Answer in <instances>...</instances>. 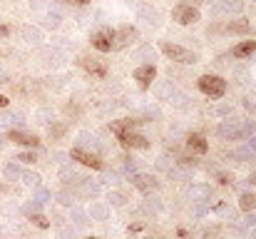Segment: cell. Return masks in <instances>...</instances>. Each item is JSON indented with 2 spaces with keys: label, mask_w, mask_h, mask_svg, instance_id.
Segmentation results:
<instances>
[{
  "label": "cell",
  "mask_w": 256,
  "mask_h": 239,
  "mask_svg": "<svg viewBox=\"0 0 256 239\" xmlns=\"http://www.w3.org/2000/svg\"><path fill=\"white\" fill-rule=\"evenodd\" d=\"M20 35H22L28 43H40V40H42V33H40L38 28H32V25H22V28H20Z\"/></svg>",
  "instance_id": "16"
},
{
  "label": "cell",
  "mask_w": 256,
  "mask_h": 239,
  "mask_svg": "<svg viewBox=\"0 0 256 239\" xmlns=\"http://www.w3.org/2000/svg\"><path fill=\"white\" fill-rule=\"evenodd\" d=\"M160 50L174 60V63H182V65H194L199 58H196V53H192V50H186V48H182V45H174V43H160Z\"/></svg>",
  "instance_id": "2"
},
{
  "label": "cell",
  "mask_w": 256,
  "mask_h": 239,
  "mask_svg": "<svg viewBox=\"0 0 256 239\" xmlns=\"http://www.w3.org/2000/svg\"><path fill=\"white\" fill-rule=\"evenodd\" d=\"M72 3H78V5H87L90 0H72Z\"/></svg>",
  "instance_id": "34"
},
{
  "label": "cell",
  "mask_w": 256,
  "mask_h": 239,
  "mask_svg": "<svg viewBox=\"0 0 256 239\" xmlns=\"http://www.w3.org/2000/svg\"><path fill=\"white\" fill-rule=\"evenodd\" d=\"M239 199H242V202H239V207H242L244 212H252V209L256 207V197L254 194H249V192H246V194H242Z\"/></svg>",
  "instance_id": "18"
},
{
  "label": "cell",
  "mask_w": 256,
  "mask_h": 239,
  "mask_svg": "<svg viewBox=\"0 0 256 239\" xmlns=\"http://www.w3.org/2000/svg\"><path fill=\"white\" fill-rule=\"evenodd\" d=\"M50 197H52V194H50L48 189H38V192H35V204L40 207V204H45V202H48Z\"/></svg>",
  "instance_id": "26"
},
{
  "label": "cell",
  "mask_w": 256,
  "mask_h": 239,
  "mask_svg": "<svg viewBox=\"0 0 256 239\" xmlns=\"http://www.w3.org/2000/svg\"><path fill=\"white\" fill-rule=\"evenodd\" d=\"M154 78H157V68H154L152 63H144V65H140V68L134 70V80H137V85H140L142 90H150Z\"/></svg>",
  "instance_id": "8"
},
{
  "label": "cell",
  "mask_w": 256,
  "mask_h": 239,
  "mask_svg": "<svg viewBox=\"0 0 256 239\" xmlns=\"http://www.w3.org/2000/svg\"><path fill=\"white\" fill-rule=\"evenodd\" d=\"M10 35V28L8 25H0V38H8Z\"/></svg>",
  "instance_id": "32"
},
{
  "label": "cell",
  "mask_w": 256,
  "mask_h": 239,
  "mask_svg": "<svg viewBox=\"0 0 256 239\" xmlns=\"http://www.w3.org/2000/svg\"><path fill=\"white\" fill-rule=\"evenodd\" d=\"M2 107H8V97H5V95H0V110H2Z\"/></svg>",
  "instance_id": "33"
},
{
  "label": "cell",
  "mask_w": 256,
  "mask_h": 239,
  "mask_svg": "<svg viewBox=\"0 0 256 239\" xmlns=\"http://www.w3.org/2000/svg\"><path fill=\"white\" fill-rule=\"evenodd\" d=\"M62 3H72V0H62Z\"/></svg>",
  "instance_id": "36"
},
{
  "label": "cell",
  "mask_w": 256,
  "mask_h": 239,
  "mask_svg": "<svg viewBox=\"0 0 256 239\" xmlns=\"http://www.w3.org/2000/svg\"><path fill=\"white\" fill-rule=\"evenodd\" d=\"M137 38H140L137 28H132V25H122L120 30H114V50H122V48L132 45Z\"/></svg>",
  "instance_id": "7"
},
{
  "label": "cell",
  "mask_w": 256,
  "mask_h": 239,
  "mask_svg": "<svg viewBox=\"0 0 256 239\" xmlns=\"http://www.w3.org/2000/svg\"><path fill=\"white\" fill-rule=\"evenodd\" d=\"M199 90H202L206 97H212V100L224 97V95H226V80L219 78V75H202V78H199Z\"/></svg>",
  "instance_id": "3"
},
{
  "label": "cell",
  "mask_w": 256,
  "mask_h": 239,
  "mask_svg": "<svg viewBox=\"0 0 256 239\" xmlns=\"http://www.w3.org/2000/svg\"><path fill=\"white\" fill-rule=\"evenodd\" d=\"M20 122H22V112H8V115L0 117V125H5V127H10V125H20Z\"/></svg>",
  "instance_id": "17"
},
{
  "label": "cell",
  "mask_w": 256,
  "mask_h": 239,
  "mask_svg": "<svg viewBox=\"0 0 256 239\" xmlns=\"http://www.w3.org/2000/svg\"><path fill=\"white\" fill-rule=\"evenodd\" d=\"M224 30L229 35H249L252 33V25H249V20H232Z\"/></svg>",
  "instance_id": "14"
},
{
  "label": "cell",
  "mask_w": 256,
  "mask_h": 239,
  "mask_svg": "<svg viewBox=\"0 0 256 239\" xmlns=\"http://www.w3.org/2000/svg\"><path fill=\"white\" fill-rule=\"evenodd\" d=\"M186 145H189V150L196 152V155H206V152H209V142H206V137L199 135V132L189 135V137H186Z\"/></svg>",
  "instance_id": "11"
},
{
  "label": "cell",
  "mask_w": 256,
  "mask_h": 239,
  "mask_svg": "<svg viewBox=\"0 0 256 239\" xmlns=\"http://www.w3.org/2000/svg\"><path fill=\"white\" fill-rule=\"evenodd\" d=\"M70 157L72 159H78V162H82L85 167H92V169H102L104 167V162L100 159V155L97 152H87L85 147H72V152H70Z\"/></svg>",
  "instance_id": "6"
},
{
  "label": "cell",
  "mask_w": 256,
  "mask_h": 239,
  "mask_svg": "<svg viewBox=\"0 0 256 239\" xmlns=\"http://www.w3.org/2000/svg\"><path fill=\"white\" fill-rule=\"evenodd\" d=\"M254 53H256V40H244V43H236L232 48L234 58H252Z\"/></svg>",
  "instance_id": "13"
},
{
  "label": "cell",
  "mask_w": 256,
  "mask_h": 239,
  "mask_svg": "<svg viewBox=\"0 0 256 239\" xmlns=\"http://www.w3.org/2000/svg\"><path fill=\"white\" fill-rule=\"evenodd\" d=\"M50 137H62L65 132H68V125H62V122H58V125H50Z\"/></svg>",
  "instance_id": "23"
},
{
  "label": "cell",
  "mask_w": 256,
  "mask_h": 239,
  "mask_svg": "<svg viewBox=\"0 0 256 239\" xmlns=\"http://www.w3.org/2000/svg\"><path fill=\"white\" fill-rule=\"evenodd\" d=\"M249 182H252V184H256V172L252 174V177H249Z\"/></svg>",
  "instance_id": "35"
},
{
  "label": "cell",
  "mask_w": 256,
  "mask_h": 239,
  "mask_svg": "<svg viewBox=\"0 0 256 239\" xmlns=\"http://www.w3.org/2000/svg\"><path fill=\"white\" fill-rule=\"evenodd\" d=\"M60 23H62L60 13H52V10H50V13L45 15V25H48V28H52V30H55V28H60Z\"/></svg>",
  "instance_id": "19"
},
{
  "label": "cell",
  "mask_w": 256,
  "mask_h": 239,
  "mask_svg": "<svg viewBox=\"0 0 256 239\" xmlns=\"http://www.w3.org/2000/svg\"><path fill=\"white\" fill-rule=\"evenodd\" d=\"M172 18L179 23V25H194V23H199V8L196 5H192V3H179L174 10H172Z\"/></svg>",
  "instance_id": "4"
},
{
  "label": "cell",
  "mask_w": 256,
  "mask_h": 239,
  "mask_svg": "<svg viewBox=\"0 0 256 239\" xmlns=\"http://www.w3.org/2000/svg\"><path fill=\"white\" fill-rule=\"evenodd\" d=\"M8 140L15 142V145L30 147V150H35V147L40 145V140H38L35 135H28V132H20V130H10V132H8Z\"/></svg>",
  "instance_id": "9"
},
{
  "label": "cell",
  "mask_w": 256,
  "mask_h": 239,
  "mask_svg": "<svg viewBox=\"0 0 256 239\" xmlns=\"http://www.w3.org/2000/svg\"><path fill=\"white\" fill-rule=\"evenodd\" d=\"M80 65L85 68L92 78H107V65L102 60H94V58H80Z\"/></svg>",
  "instance_id": "10"
},
{
  "label": "cell",
  "mask_w": 256,
  "mask_h": 239,
  "mask_svg": "<svg viewBox=\"0 0 256 239\" xmlns=\"http://www.w3.org/2000/svg\"><path fill=\"white\" fill-rule=\"evenodd\" d=\"M20 177H22V182H25V184H32V187H40V174H35V172H22Z\"/></svg>",
  "instance_id": "21"
},
{
  "label": "cell",
  "mask_w": 256,
  "mask_h": 239,
  "mask_svg": "<svg viewBox=\"0 0 256 239\" xmlns=\"http://www.w3.org/2000/svg\"><path fill=\"white\" fill-rule=\"evenodd\" d=\"M110 204H114V207H122V204H124V197L114 192V194H110Z\"/></svg>",
  "instance_id": "29"
},
{
  "label": "cell",
  "mask_w": 256,
  "mask_h": 239,
  "mask_svg": "<svg viewBox=\"0 0 256 239\" xmlns=\"http://www.w3.org/2000/svg\"><path fill=\"white\" fill-rule=\"evenodd\" d=\"M132 184H134L142 194H150V192L157 187V182H154L152 174H134V177H132Z\"/></svg>",
  "instance_id": "12"
},
{
  "label": "cell",
  "mask_w": 256,
  "mask_h": 239,
  "mask_svg": "<svg viewBox=\"0 0 256 239\" xmlns=\"http://www.w3.org/2000/svg\"><path fill=\"white\" fill-rule=\"evenodd\" d=\"M15 159H20L22 164H32V162H38V155H35L32 150H28V152H20Z\"/></svg>",
  "instance_id": "24"
},
{
  "label": "cell",
  "mask_w": 256,
  "mask_h": 239,
  "mask_svg": "<svg viewBox=\"0 0 256 239\" xmlns=\"http://www.w3.org/2000/svg\"><path fill=\"white\" fill-rule=\"evenodd\" d=\"M219 135H222V137H226V140H236V137H244L246 132H244V127H236V125L224 122V125L219 127Z\"/></svg>",
  "instance_id": "15"
},
{
  "label": "cell",
  "mask_w": 256,
  "mask_h": 239,
  "mask_svg": "<svg viewBox=\"0 0 256 239\" xmlns=\"http://www.w3.org/2000/svg\"><path fill=\"white\" fill-rule=\"evenodd\" d=\"M2 172H5V177H8V179H15V177H20V174H22V169H20L18 164H8Z\"/></svg>",
  "instance_id": "25"
},
{
  "label": "cell",
  "mask_w": 256,
  "mask_h": 239,
  "mask_svg": "<svg viewBox=\"0 0 256 239\" xmlns=\"http://www.w3.org/2000/svg\"><path fill=\"white\" fill-rule=\"evenodd\" d=\"M90 43H92L94 50L110 53V50H114V30H112V28H100L97 33H92Z\"/></svg>",
  "instance_id": "5"
},
{
  "label": "cell",
  "mask_w": 256,
  "mask_h": 239,
  "mask_svg": "<svg viewBox=\"0 0 256 239\" xmlns=\"http://www.w3.org/2000/svg\"><path fill=\"white\" fill-rule=\"evenodd\" d=\"M72 219H75V224H87V214L85 212H80V209L72 212Z\"/></svg>",
  "instance_id": "27"
},
{
  "label": "cell",
  "mask_w": 256,
  "mask_h": 239,
  "mask_svg": "<svg viewBox=\"0 0 256 239\" xmlns=\"http://www.w3.org/2000/svg\"><path fill=\"white\" fill-rule=\"evenodd\" d=\"M140 58H142V60H150V58H154V50H152L150 45H144V48L140 50Z\"/></svg>",
  "instance_id": "28"
},
{
  "label": "cell",
  "mask_w": 256,
  "mask_h": 239,
  "mask_svg": "<svg viewBox=\"0 0 256 239\" xmlns=\"http://www.w3.org/2000/svg\"><path fill=\"white\" fill-rule=\"evenodd\" d=\"M58 202H60V204H68V207L72 204V199H70V194H65V192H62V194H58Z\"/></svg>",
  "instance_id": "30"
},
{
  "label": "cell",
  "mask_w": 256,
  "mask_h": 239,
  "mask_svg": "<svg viewBox=\"0 0 256 239\" xmlns=\"http://www.w3.org/2000/svg\"><path fill=\"white\" fill-rule=\"evenodd\" d=\"M219 179H222V184H232L234 182V177H229V174H219Z\"/></svg>",
  "instance_id": "31"
},
{
  "label": "cell",
  "mask_w": 256,
  "mask_h": 239,
  "mask_svg": "<svg viewBox=\"0 0 256 239\" xmlns=\"http://www.w3.org/2000/svg\"><path fill=\"white\" fill-rule=\"evenodd\" d=\"M30 222H32L35 227H40V229H48V227H50L48 217H42V214H38V212H32V214H30Z\"/></svg>",
  "instance_id": "20"
},
{
  "label": "cell",
  "mask_w": 256,
  "mask_h": 239,
  "mask_svg": "<svg viewBox=\"0 0 256 239\" xmlns=\"http://www.w3.org/2000/svg\"><path fill=\"white\" fill-rule=\"evenodd\" d=\"M85 239H97V237H85Z\"/></svg>",
  "instance_id": "37"
},
{
  "label": "cell",
  "mask_w": 256,
  "mask_h": 239,
  "mask_svg": "<svg viewBox=\"0 0 256 239\" xmlns=\"http://www.w3.org/2000/svg\"><path fill=\"white\" fill-rule=\"evenodd\" d=\"M140 120H117V122H112V132L117 135V140L124 145V147H130V150H144V147H150V140L144 137V135H140V132H134V125H137Z\"/></svg>",
  "instance_id": "1"
},
{
  "label": "cell",
  "mask_w": 256,
  "mask_h": 239,
  "mask_svg": "<svg viewBox=\"0 0 256 239\" xmlns=\"http://www.w3.org/2000/svg\"><path fill=\"white\" fill-rule=\"evenodd\" d=\"M90 217H94V219H107V207H102V204H92Z\"/></svg>",
  "instance_id": "22"
}]
</instances>
